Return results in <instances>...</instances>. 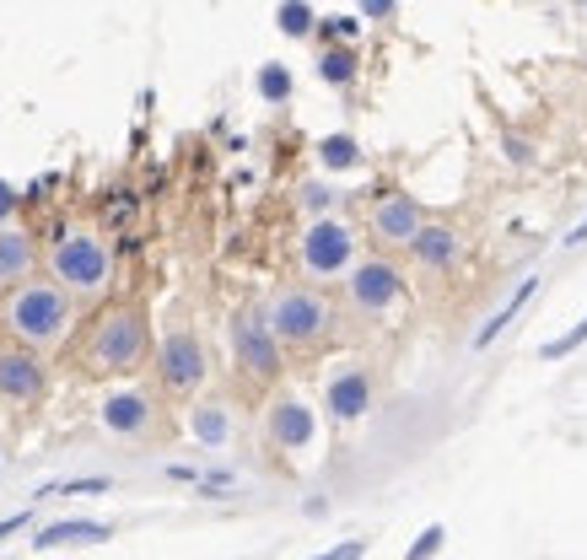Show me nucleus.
Wrapping results in <instances>:
<instances>
[{"instance_id":"f257e3e1","label":"nucleus","mask_w":587,"mask_h":560,"mask_svg":"<svg viewBox=\"0 0 587 560\" xmlns=\"http://www.w3.org/2000/svg\"><path fill=\"white\" fill-rule=\"evenodd\" d=\"M71 318H76L71 291H65L60 280H33V276L16 280L11 296H5V307H0L5 334H11L16 345H27V351L60 345V340L71 334Z\"/></svg>"},{"instance_id":"f03ea898","label":"nucleus","mask_w":587,"mask_h":560,"mask_svg":"<svg viewBox=\"0 0 587 560\" xmlns=\"http://www.w3.org/2000/svg\"><path fill=\"white\" fill-rule=\"evenodd\" d=\"M265 323H270V334H276L281 345H292V351H318V345L334 334V307H329V296L312 291V285H286V291L270 296Z\"/></svg>"},{"instance_id":"7ed1b4c3","label":"nucleus","mask_w":587,"mask_h":560,"mask_svg":"<svg viewBox=\"0 0 587 560\" xmlns=\"http://www.w3.org/2000/svg\"><path fill=\"white\" fill-rule=\"evenodd\" d=\"M146 313L141 307H109L98 323H92V340H87V367L92 372H136L146 361Z\"/></svg>"},{"instance_id":"20e7f679","label":"nucleus","mask_w":587,"mask_h":560,"mask_svg":"<svg viewBox=\"0 0 587 560\" xmlns=\"http://www.w3.org/2000/svg\"><path fill=\"white\" fill-rule=\"evenodd\" d=\"M49 270L54 280L71 291V296H98L109 276H114V254H109V243L98 238V232H81V227H71V232H60V243L49 249Z\"/></svg>"},{"instance_id":"39448f33","label":"nucleus","mask_w":587,"mask_h":560,"mask_svg":"<svg viewBox=\"0 0 587 560\" xmlns=\"http://www.w3.org/2000/svg\"><path fill=\"white\" fill-rule=\"evenodd\" d=\"M356 265V232L334 216H312L302 232V270L312 280H334Z\"/></svg>"},{"instance_id":"423d86ee","label":"nucleus","mask_w":587,"mask_h":560,"mask_svg":"<svg viewBox=\"0 0 587 560\" xmlns=\"http://www.w3.org/2000/svg\"><path fill=\"white\" fill-rule=\"evenodd\" d=\"M345 302L356 307V313H367V318H383L394 302H405V270L394 265V259H356L350 270H345Z\"/></svg>"},{"instance_id":"0eeeda50","label":"nucleus","mask_w":587,"mask_h":560,"mask_svg":"<svg viewBox=\"0 0 587 560\" xmlns=\"http://www.w3.org/2000/svg\"><path fill=\"white\" fill-rule=\"evenodd\" d=\"M156 378H162L167 394H194L210 378V361H205V345H200L194 329H173L156 345Z\"/></svg>"},{"instance_id":"6e6552de","label":"nucleus","mask_w":587,"mask_h":560,"mask_svg":"<svg viewBox=\"0 0 587 560\" xmlns=\"http://www.w3.org/2000/svg\"><path fill=\"white\" fill-rule=\"evenodd\" d=\"M232 356H238V367H243L248 378H259V383H270V378L281 372V340L270 334V323H265L259 313H238V318H232Z\"/></svg>"},{"instance_id":"1a4fd4ad","label":"nucleus","mask_w":587,"mask_h":560,"mask_svg":"<svg viewBox=\"0 0 587 560\" xmlns=\"http://www.w3.org/2000/svg\"><path fill=\"white\" fill-rule=\"evenodd\" d=\"M43 389H49V372H43L38 351H27V345L0 351V399L5 405H38Z\"/></svg>"},{"instance_id":"9d476101","label":"nucleus","mask_w":587,"mask_h":560,"mask_svg":"<svg viewBox=\"0 0 587 560\" xmlns=\"http://www.w3.org/2000/svg\"><path fill=\"white\" fill-rule=\"evenodd\" d=\"M421 205L410 200V194H383L378 205H372V238L383 243V249H410V238L421 232Z\"/></svg>"},{"instance_id":"9b49d317","label":"nucleus","mask_w":587,"mask_h":560,"mask_svg":"<svg viewBox=\"0 0 587 560\" xmlns=\"http://www.w3.org/2000/svg\"><path fill=\"white\" fill-rule=\"evenodd\" d=\"M103 431H114V436H146L151 425H156V405H151V394L141 389H125V394H114V399H103Z\"/></svg>"},{"instance_id":"f8f14e48","label":"nucleus","mask_w":587,"mask_h":560,"mask_svg":"<svg viewBox=\"0 0 587 560\" xmlns=\"http://www.w3.org/2000/svg\"><path fill=\"white\" fill-rule=\"evenodd\" d=\"M265 431H270V442H276L281 453H302V447H312L318 420H312V410H307L302 399H276V405H270V420H265Z\"/></svg>"},{"instance_id":"ddd939ff","label":"nucleus","mask_w":587,"mask_h":560,"mask_svg":"<svg viewBox=\"0 0 587 560\" xmlns=\"http://www.w3.org/2000/svg\"><path fill=\"white\" fill-rule=\"evenodd\" d=\"M323 405H329V416L334 420H361L367 410H372V378H367L361 367L334 372L329 389H323Z\"/></svg>"},{"instance_id":"4468645a","label":"nucleus","mask_w":587,"mask_h":560,"mask_svg":"<svg viewBox=\"0 0 587 560\" xmlns=\"http://www.w3.org/2000/svg\"><path fill=\"white\" fill-rule=\"evenodd\" d=\"M33 270H38V243H33V232L0 221V285H16V280H27Z\"/></svg>"},{"instance_id":"2eb2a0df","label":"nucleus","mask_w":587,"mask_h":560,"mask_svg":"<svg viewBox=\"0 0 587 560\" xmlns=\"http://www.w3.org/2000/svg\"><path fill=\"white\" fill-rule=\"evenodd\" d=\"M410 254H416L426 270H452V265L463 259V238H458L452 227H426V221H421V232L410 238Z\"/></svg>"},{"instance_id":"dca6fc26","label":"nucleus","mask_w":587,"mask_h":560,"mask_svg":"<svg viewBox=\"0 0 587 560\" xmlns=\"http://www.w3.org/2000/svg\"><path fill=\"white\" fill-rule=\"evenodd\" d=\"M98 539H114V529H109V523L76 518V523H49L33 545H38V550H60V545H98Z\"/></svg>"},{"instance_id":"f3484780","label":"nucleus","mask_w":587,"mask_h":560,"mask_svg":"<svg viewBox=\"0 0 587 560\" xmlns=\"http://www.w3.org/2000/svg\"><path fill=\"white\" fill-rule=\"evenodd\" d=\"M534 291H539V276H523V285H518V291H512V296H507V302H501V307H496L485 323H480V334H474V351H485V345H490V340H496V334H501V329H507V323H512L523 307H528V296H534Z\"/></svg>"},{"instance_id":"a211bd4d","label":"nucleus","mask_w":587,"mask_h":560,"mask_svg":"<svg viewBox=\"0 0 587 560\" xmlns=\"http://www.w3.org/2000/svg\"><path fill=\"white\" fill-rule=\"evenodd\" d=\"M356 71H361V60H356L350 43H329V49L318 54V81H323V87H350Z\"/></svg>"},{"instance_id":"6ab92c4d","label":"nucleus","mask_w":587,"mask_h":560,"mask_svg":"<svg viewBox=\"0 0 587 560\" xmlns=\"http://www.w3.org/2000/svg\"><path fill=\"white\" fill-rule=\"evenodd\" d=\"M189 431H194L205 447H216V442H227V431H232V416H227L221 405H200V410L189 416Z\"/></svg>"},{"instance_id":"aec40b11","label":"nucleus","mask_w":587,"mask_h":560,"mask_svg":"<svg viewBox=\"0 0 587 560\" xmlns=\"http://www.w3.org/2000/svg\"><path fill=\"white\" fill-rule=\"evenodd\" d=\"M318 162H323L329 173L356 167V162H361V145H356V136H323L318 140Z\"/></svg>"},{"instance_id":"412c9836","label":"nucleus","mask_w":587,"mask_h":560,"mask_svg":"<svg viewBox=\"0 0 587 560\" xmlns=\"http://www.w3.org/2000/svg\"><path fill=\"white\" fill-rule=\"evenodd\" d=\"M276 22H281V33H286V38H307V33L318 27V16H312V5H307V0H281Z\"/></svg>"},{"instance_id":"4be33fe9","label":"nucleus","mask_w":587,"mask_h":560,"mask_svg":"<svg viewBox=\"0 0 587 560\" xmlns=\"http://www.w3.org/2000/svg\"><path fill=\"white\" fill-rule=\"evenodd\" d=\"M254 87H259L265 103H286V98H292V71H286V65H265Z\"/></svg>"},{"instance_id":"5701e85b","label":"nucleus","mask_w":587,"mask_h":560,"mask_svg":"<svg viewBox=\"0 0 587 560\" xmlns=\"http://www.w3.org/2000/svg\"><path fill=\"white\" fill-rule=\"evenodd\" d=\"M442 545H447V529H442V523H432V529H426V534L410 545V556H405V560H432Z\"/></svg>"},{"instance_id":"b1692460","label":"nucleus","mask_w":587,"mask_h":560,"mask_svg":"<svg viewBox=\"0 0 587 560\" xmlns=\"http://www.w3.org/2000/svg\"><path fill=\"white\" fill-rule=\"evenodd\" d=\"M577 345H587V318L577 323V329H566L561 340H550V345H545V356H550V361H561V356H572Z\"/></svg>"},{"instance_id":"393cba45","label":"nucleus","mask_w":587,"mask_h":560,"mask_svg":"<svg viewBox=\"0 0 587 560\" xmlns=\"http://www.w3.org/2000/svg\"><path fill=\"white\" fill-rule=\"evenodd\" d=\"M302 205H307L312 216H323V211L334 205V189H323V183H307V189H302Z\"/></svg>"},{"instance_id":"a878e982","label":"nucleus","mask_w":587,"mask_h":560,"mask_svg":"<svg viewBox=\"0 0 587 560\" xmlns=\"http://www.w3.org/2000/svg\"><path fill=\"white\" fill-rule=\"evenodd\" d=\"M361 22L356 16H323V38H356Z\"/></svg>"},{"instance_id":"bb28decb","label":"nucleus","mask_w":587,"mask_h":560,"mask_svg":"<svg viewBox=\"0 0 587 560\" xmlns=\"http://www.w3.org/2000/svg\"><path fill=\"white\" fill-rule=\"evenodd\" d=\"M356 5H361V16H367V22H388V16L399 11V0H356Z\"/></svg>"},{"instance_id":"cd10ccee","label":"nucleus","mask_w":587,"mask_h":560,"mask_svg":"<svg viewBox=\"0 0 587 560\" xmlns=\"http://www.w3.org/2000/svg\"><path fill=\"white\" fill-rule=\"evenodd\" d=\"M361 556H367V539H350V545H340V550H329L318 560H361Z\"/></svg>"},{"instance_id":"c85d7f7f","label":"nucleus","mask_w":587,"mask_h":560,"mask_svg":"<svg viewBox=\"0 0 587 560\" xmlns=\"http://www.w3.org/2000/svg\"><path fill=\"white\" fill-rule=\"evenodd\" d=\"M507 156H512L518 167H528V162H534V151H528V140H518V136H507Z\"/></svg>"},{"instance_id":"c756f323","label":"nucleus","mask_w":587,"mask_h":560,"mask_svg":"<svg viewBox=\"0 0 587 560\" xmlns=\"http://www.w3.org/2000/svg\"><path fill=\"white\" fill-rule=\"evenodd\" d=\"M11 216H16V189L0 178V221H11Z\"/></svg>"},{"instance_id":"7c9ffc66","label":"nucleus","mask_w":587,"mask_h":560,"mask_svg":"<svg viewBox=\"0 0 587 560\" xmlns=\"http://www.w3.org/2000/svg\"><path fill=\"white\" fill-rule=\"evenodd\" d=\"M27 518H33V512H16V518H5V523H0V539H5V534H16V529H27Z\"/></svg>"},{"instance_id":"2f4dec72","label":"nucleus","mask_w":587,"mask_h":560,"mask_svg":"<svg viewBox=\"0 0 587 560\" xmlns=\"http://www.w3.org/2000/svg\"><path fill=\"white\" fill-rule=\"evenodd\" d=\"M583 243H587V216L572 227V232H566V249H583Z\"/></svg>"},{"instance_id":"473e14b6","label":"nucleus","mask_w":587,"mask_h":560,"mask_svg":"<svg viewBox=\"0 0 587 560\" xmlns=\"http://www.w3.org/2000/svg\"><path fill=\"white\" fill-rule=\"evenodd\" d=\"M577 5H583V11H587V0H577Z\"/></svg>"}]
</instances>
